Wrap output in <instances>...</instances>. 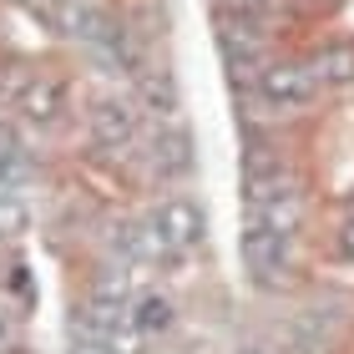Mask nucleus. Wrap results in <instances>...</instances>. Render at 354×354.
Returning a JSON list of instances; mask_svg holds the SVG:
<instances>
[{"label": "nucleus", "mask_w": 354, "mask_h": 354, "mask_svg": "<svg viewBox=\"0 0 354 354\" xmlns=\"http://www.w3.org/2000/svg\"><path fill=\"white\" fill-rule=\"evenodd\" d=\"M147 147H152L147 157H152V172L162 177V187H177L192 172V142H187L183 127H177V117L157 127V137L147 142Z\"/></svg>", "instance_id": "nucleus-7"}, {"label": "nucleus", "mask_w": 354, "mask_h": 354, "mask_svg": "<svg viewBox=\"0 0 354 354\" xmlns=\"http://www.w3.org/2000/svg\"><path fill=\"white\" fill-rule=\"evenodd\" d=\"M127 324H132V334L142 344H162V339L177 334V324H183V309H177V299L167 288L147 283V288L132 294V304H127Z\"/></svg>", "instance_id": "nucleus-5"}, {"label": "nucleus", "mask_w": 354, "mask_h": 354, "mask_svg": "<svg viewBox=\"0 0 354 354\" xmlns=\"http://www.w3.org/2000/svg\"><path fill=\"white\" fill-rule=\"evenodd\" d=\"M86 137L106 157H132L142 147V137H147L142 102L137 96H122V91H96L86 102Z\"/></svg>", "instance_id": "nucleus-2"}, {"label": "nucleus", "mask_w": 354, "mask_h": 354, "mask_svg": "<svg viewBox=\"0 0 354 354\" xmlns=\"http://www.w3.org/2000/svg\"><path fill=\"white\" fill-rule=\"evenodd\" d=\"M339 253H344V259L354 263V213L344 218V228H339Z\"/></svg>", "instance_id": "nucleus-9"}, {"label": "nucleus", "mask_w": 354, "mask_h": 354, "mask_svg": "<svg viewBox=\"0 0 354 354\" xmlns=\"http://www.w3.org/2000/svg\"><path fill=\"white\" fill-rule=\"evenodd\" d=\"M137 354H167V349H157V344H142V349H137Z\"/></svg>", "instance_id": "nucleus-12"}, {"label": "nucleus", "mask_w": 354, "mask_h": 354, "mask_svg": "<svg viewBox=\"0 0 354 354\" xmlns=\"http://www.w3.org/2000/svg\"><path fill=\"white\" fill-rule=\"evenodd\" d=\"M137 218H142V228H147V238H152L157 268L187 263L192 253L203 248V238H207V213H203V203L192 198V192H183V187H162Z\"/></svg>", "instance_id": "nucleus-1"}, {"label": "nucleus", "mask_w": 354, "mask_h": 354, "mask_svg": "<svg viewBox=\"0 0 354 354\" xmlns=\"http://www.w3.org/2000/svg\"><path fill=\"white\" fill-rule=\"evenodd\" d=\"M15 111H21L30 127L51 132V127L66 122V111H71V91H66V82H61V76H51V71H30V76H26V86H21V96H15Z\"/></svg>", "instance_id": "nucleus-6"}, {"label": "nucleus", "mask_w": 354, "mask_h": 354, "mask_svg": "<svg viewBox=\"0 0 354 354\" xmlns=\"http://www.w3.org/2000/svg\"><path fill=\"white\" fill-rule=\"evenodd\" d=\"M233 354H283L279 344H263V339H253V344H238Z\"/></svg>", "instance_id": "nucleus-11"}, {"label": "nucleus", "mask_w": 354, "mask_h": 354, "mask_svg": "<svg viewBox=\"0 0 354 354\" xmlns=\"http://www.w3.org/2000/svg\"><path fill=\"white\" fill-rule=\"evenodd\" d=\"M10 344H15V324H10L6 304H0V349H10Z\"/></svg>", "instance_id": "nucleus-10"}, {"label": "nucleus", "mask_w": 354, "mask_h": 354, "mask_svg": "<svg viewBox=\"0 0 354 354\" xmlns=\"http://www.w3.org/2000/svg\"><path fill=\"white\" fill-rule=\"evenodd\" d=\"M309 76L319 91H344L354 86V41H329L309 56Z\"/></svg>", "instance_id": "nucleus-8"}, {"label": "nucleus", "mask_w": 354, "mask_h": 354, "mask_svg": "<svg viewBox=\"0 0 354 354\" xmlns=\"http://www.w3.org/2000/svg\"><path fill=\"white\" fill-rule=\"evenodd\" d=\"M314 76H309V61H263L259 71H253V102H259L263 111H273V117H294V111L314 106Z\"/></svg>", "instance_id": "nucleus-4"}, {"label": "nucleus", "mask_w": 354, "mask_h": 354, "mask_svg": "<svg viewBox=\"0 0 354 354\" xmlns=\"http://www.w3.org/2000/svg\"><path fill=\"white\" fill-rule=\"evenodd\" d=\"M238 253H243V268L259 288H288L299 273V233H279L263 228V223H243V238H238Z\"/></svg>", "instance_id": "nucleus-3"}]
</instances>
